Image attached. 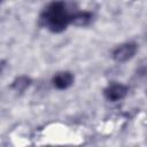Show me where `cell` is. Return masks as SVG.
Returning <instances> with one entry per match:
<instances>
[{
	"label": "cell",
	"instance_id": "1",
	"mask_svg": "<svg viewBox=\"0 0 147 147\" xmlns=\"http://www.w3.org/2000/svg\"><path fill=\"white\" fill-rule=\"evenodd\" d=\"M77 7L67 0H53L40 13L38 24L52 33H61L72 24Z\"/></svg>",
	"mask_w": 147,
	"mask_h": 147
},
{
	"label": "cell",
	"instance_id": "2",
	"mask_svg": "<svg viewBox=\"0 0 147 147\" xmlns=\"http://www.w3.org/2000/svg\"><path fill=\"white\" fill-rule=\"evenodd\" d=\"M137 49H138V46L136 42L130 41V42L121 44L113 51V53H111L113 60L118 62V63L127 62L129 60H131L136 55Z\"/></svg>",
	"mask_w": 147,
	"mask_h": 147
},
{
	"label": "cell",
	"instance_id": "3",
	"mask_svg": "<svg viewBox=\"0 0 147 147\" xmlns=\"http://www.w3.org/2000/svg\"><path fill=\"white\" fill-rule=\"evenodd\" d=\"M129 92V87L121 83H111L103 90V96L110 101L116 102L119 100H123Z\"/></svg>",
	"mask_w": 147,
	"mask_h": 147
},
{
	"label": "cell",
	"instance_id": "4",
	"mask_svg": "<svg viewBox=\"0 0 147 147\" xmlns=\"http://www.w3.org/2000/svg\"><path fill=\"white\" fill-rule=\"evenodd\" d=\"M75 82V77L70 71H59L52 78V84L55 88L63 91L69 88Z\"/></svg>",
	"mask_w": 147,
	"mask_h": 147
},
{
	"label": "cell",
	"instance_id": "5",
	"mask_svg": "<svg viewBox=\"0 0 147 147\" xmlns=\"http://www.w3.org/2000/svg\"><path fill=\"white\" fill-rule=\"evenodd\" d=\"M93 20V14L88 10H77L74 15L72 24L75 26H87Z\"/></svg>",
	"mask_w": 147,
	"mask_h": 147
},
{
	"label": "cell",
	"instance_id": "6",
	"mask_svg": "<svg viewBox=\"0 0 147 147\" xmlns=\"http://www.w3.org/2000/svg\"><path fill=\"white\" fill-rule=\"evenodd\" d=\"M32 84V79L28 76H18L16 77L13 82H11V85H10V88L14 90L15 92H18V93H23L26 88L30 87V85Z\"/></svg>",
	"mask_w": 147,
	"mask_h": 147
},
{
	"label": "cell",
	"instance_id": "7",
	"mask_svg": "<svg viewBox=\"0 0 147 147\" xmlns=\"http://www.w3.org/2000/svg\"><path fill=\"white\" fill-rule=\"evenodd\" d=\"M5 67H6V61H3V60H1L0 61V74L3 71V69H5Z\"/></svg>",
	"mask_w": 147,
	"mask_h": 147
},
{
	"label": "cell",
	"instance_id": "8",
	"mask_svg": "<svg viewBox=\"0 0 147 147\" xmlns=\"http://www.w3.org/2000/svg\"><path fill=\"white\" fill-rule=\"evenodd\" d=\"M1 2H3V0H0V3H1Z\"/></svg>",
	"mask_w": 147,
	"mask_h": 147
}]
</instances>
